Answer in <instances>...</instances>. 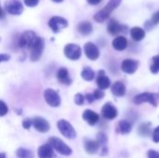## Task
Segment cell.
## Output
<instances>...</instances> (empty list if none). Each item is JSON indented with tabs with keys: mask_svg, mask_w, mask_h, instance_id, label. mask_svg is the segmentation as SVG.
Listing matches in <instances>:
<instances>
[{
	"mask_svg": "<svg viewBox=\"0 0 159 158\" xmlns=\"http://www.w3.org/2000/svg\"><path fill=\"white\" fill-rule=\"evenodd\" d=\"M122 0H109V2L106 4V6L101 9L99 12H97L94 15V20L97 22H103L105 21L111 15V13L119 7Z\"/></svg>",
	"mask_w": 159,
	"mask_h": 158,
	"instance_id": "6da1fadb",
	"label": "cell"
},
{
	"mask_svg": "<svg viewBox=\"0 0 159 158\" xmlns=\"http://www.w3.org/2000/svg\"><path fill=\"white\" fill-rule=\"evenodd\" d=\"M134 102L136 104H142L143 102H149L153 106L157 107L159 104V95L157 93H150V92L141 93L134 98Z\"/></svg>",
	"mask_w": 159,
	"mask_h": 158,
	"instance_id": "7a4b0ae2",
	"label": "cell"
},
{
	"mask_svg": "<svg viewBox=\"0 0 159 158\" xmlns=\"http://www.w3.org/2000/svg\"><path fill=\"white\" fill-rule=\"evenodd\" d=\"M43 49H44V40L38 36L36 40L33 43V45L29 47L31 61H38L42 56Z\"/></svg>",
	"mask_w": 159,
	"mask_h": 158,
	"instance_id": "3957f363",
	"label": "cell"
},
{
	"mask_svg": "<svg viewBox=\"0 0 159 158\" xmlns=\"http://www.w3.org/2000/svg\"><path fill=\"white\" fill-rule=\"evenodd\" d=\"M57 127H58V129L60 130V132L67 139H75L76 137V132H75V129L68 121H66L64 119H61L58 121Z\"/></svg>",
	"mask_w": 159,
	"mask_h": 158,
	"instance_id": "277c9868",
	"label": "cell"
},
{
	"mask_svg": "<svg viewBox=\"0 0 159 158\" xmlns=\"http://www.w3.org/2000/svg\"><path fill=\"white\" fill-rule=\"evenodd\" d=\"M49 144L52 146V148H54L58 153H60L62 156H70L72 154V149L64 143L63 141H61L59 138L56 137H52L49 139Z\"/></svg>",
	"mask_w": 159,
	"mask_h": 158,
	"instance_id": "5b68a950",
	"label": "cell"
},
{
	"mask_svg": "<svg viewBox=\"0 0 159 158\" xmlns=\"http://www.w3.org/2000/svg\"><path fill=\"white\" fill-rule=\"evenodd\" d=\"M38 36L36 35V34L33 31H26L24 32L19 40V46L22 48H27L29 49V47L33 45V43L36 40Z\"/></svg>",
	"mask_w": 159,
	"mask_h": 158,
	"instance_id": "8992f818",
	"label": "cell"
},
{
	"mask_svg": "<svg viewBox=\"0 0 159 158\" xmlns=\"http://www.w3.org/2000/svg\"><path fill=\"white\" fill-rule=\"evenodd\" d=\"M48 26L54 33H59L62 29L66 28L68 26V21L60 16H54L52 17L48 21Z\"/></svg>",
	"mask_w": 159,
	"mask_h": 158,
	"instance_id": "52a82bcc",
	"label": "cell"
},
{
	"mask_svg": "<svg viewBox=\"0 0 159 158\" xmlns=\"http://www.w3.org/2000/svg\"><path fill=\"white\" fill-rule=\"evenodd\" d=\"M64 54L68 59L76 61L81 57V47L76 44H68L64 47Z\"/></svg>",
	"mask_w": 159,
	"mask_h": 158,
	"instance_id": "ba28073f",
	"label": "cell"
},
{
	"mask_svg": "<svg viewBox=\"0 0 159 158\" xmlns=\"http://www.w3.org/2000/svg\"><path fill=\"white\" fill-rule=\"evenodd\" d=\"M44 97L45 100L47 102V103L48 105H50L51 107H58L61 104V97L60 95L51 88H48L45 90L44 93Z\"/></svg>",
	"mask_w": 159,
	"mask_h": 158,
	"instance_id": "9c48e42d",
	"label": "cell"
},
{
	"mask_svg": "<svg viewBox=\"0 0 159 158\" xmlns=\"http://www.w3.org/2000/svg\"><path fill=\"white\" fill-rule=\"evenodd\" d=\"M5 7L7 12L12 15H20L23 11V7L20 0H7L6 1Z\"/></svg>",
	"mask_w": 159,
	"mask_h": 158,
	"instance_id": "30bf717a",
	"label": "cell"
},
{
	"mask_svg": "<svg viewBox=\"0 0 159 158\" xmlns=\"http://www.w3.org/2000/svg\"><path fill=\"white\" fill-rule=\"evenodd\" d=\"M139 61L136 60H132V59H126L122 61L121 63V70L129 74H134L138 67H139Z\"/></svg>",
	"mask_w": 159,
	"mask_h": 158,
	"instance_id": "8fae6325",
	"label": "cell"
},
{
	"mask_svg": "<svg viewBox=\"0 0 159 158\" xmlns=\"http://www.w3.org/2000/svg\"><path fill=\"white\" fill-rule=\"evenodd\" d=\"M102 115L107 120H113L117 116V109L112 102H106L102 108Z\"/></svg>",
	"mask_w": 159,
	"mask_h": 158,
	"instance_id": "7c38bea8",
	"label": "cell"
},
{
	"mask_svg": "<svg viewBox=\"0 0 159 158\" xmlns=\"http://www.w3.org/2000/svg\"><path fill=\"white\" fill-rule=\"evenodd\" d=\"M85 54L88 57V59L91 61H96L100 57V50L97 47V46L91 42H88L84 46Z\"/></svg>",
	"mask_w": 159,
	"mask_h": 158,
	"instance_id": "4fadbf2b",
	"label": "cell"
},
{
	"mask_svg": "<svg viewBox=\"0 0 159 158\" xmlns=\"http://www.w3.org/2000/svg\"><path fill=\"white\" fill-rule=\"evenodd\" d=\"M127 30V26L125 25H121L117 20H116L115 19H111L108 22L107 25V31L111 35H116L119 33L122 32H126Z\"/></svg>",
	"mask_w": 159,
	"mask_h": 158,
	"instance_id": "5bb4252c",
	"label": "cell"
},
{
	"mask_svg": "<svg viewBox=\"0 0 159 158\" xmlns=\"http://www.w3.org/2000/svg\"><path fill=\"white\" fill-rule=\"evenodd\" d=\"M32 124L37 131L42 132V133L48 132L49 130V128H50L49 123L45 118L40 117V116L34 117L32 121Z\"/></svg>",
	"mask_w": 159,
	"mask_h": 158,
	"instance_id": "9a60e30c",
	"label": "cell"
},
{
	"mask_svg": "<svg viewBox=\"0 0 159 158\" xmlns=\"http://www.w3.org/2000/svg\"><path fill=\"white\" fill-rule=\"evenodd\" d=\"M97 86L99 87V89H106L110 87L111 81L108 76H106L103 70L99 71L98 76H97Z\"/></svg>",
	"mask_w": 159,
	"mask_h": 158,
	"instance_id": "2e32d148",
	"label": "cell"
},
{
	"mask_svg": "<svg viewBox=\"0 0 159 158\" xmlns=\"http://www.w3.org/2000/svg\"><path fill=\"white\" fill-rule=\"evenodd\" d=\"M83 118L84 120L90 126H94L99 122V115L97 113H95L92 110H86L83 113Z\"/></svg>",
	"mask_w": 159,
	"mask_h": 158,
	"instance_id": "e0dca14e",
	"label": "cell"
},
{
	"mask_svg": "<svg viewBox=\"0 0 159 158\" xmlns=\"http://www.w3.org/2000/svg\"><path fill=\"white\" fill-rule=\"evenodd\" d=\"M57 79L60 83L63 85H70L72 83V79L70 78L69 72L64 67L60 68L59 71L57 72Z\"/></svg>",
	"mask_w": 159,
	"mask_h": 158,
	"instance_id": "ac0fdd59",
	"label": "cell"
},
{
	"mask_svg": "<svg viewBox=\"0 0 159 158\" xmlns=\"http://www.w3.org/2000/svg\"><path fill=\"white\" fill-rule=\"evenodd\" d=\"M53 149L49 143L43 144L38 148V157L39 158H53Z\"/></svg>",
	"mask_w": 159,
	"mask_h": 158,
	"instance_id": "d6986e66",
	"label": "cell"
},
{
	"mask_svg": "<svg viewBox=\"0 0 159 158\" xmlns=\"http://www.w3.org/2000/svg\"><path fill=\"white\" fill-rule=\"evenodd\" d=\"M113 47L117 50V51H122V50H125L128 47V40L125 36H117L116 37L114 40H113Z\"/></svg>",
	"mask_w": 159,
	"mask_h": 158,
	"instance_id": "ffe728a7",
	"label": "cell"
},
{
	"mask_svg": "<svg viewBox=\"0 0 159 158\" xmlns=\"http://www.w3.org/2000/svg\"><path fill=\"white\" fill-rule=\"evenodd\" d=\"M112 93L116 97H123L126 94V86L121 81H116L112 86Z\"/></svg>",
	"mask_w": 159,
	"mask_h": 158,
	"instance_id": "44dd1931",
	"label": "cell"
},
{
	"mask_svg": "<svg viewBox=\"0 0 159 158\" xmlns=\"http://www.w3.org/2000/svg\"><path fill=\"white\" fill-rule=\"evenodd\" d=\"M100 144L98 143L97 141H93V140H87L85 142V150L88 154L93 155L96 154L99 150Z\"/></svg>",
	"mask_w": 159,
	"mask_h": 158,
	"instance_id": "7402d4cb",
	"label": "cell"
},
{
	"mask_svg": "<svg viewBox=\"0 0 159 158\" xmlns=\"http://www.w3.org/2000/svg\"><path fill=\"white\" fill-rule=\"evenodd\" d=\"M77 30L81 34L89 35V34H90L92 33L93 27H92V24L89 21H82L77 25Z\"/></svg>",
	"mask_w": 159,
	"mask_h": 158,
	"instance_id": "603a6c76",
	"label": "cell"
},
{
	"mask_svg": "<svg viewBox=\"0 0 159 158\" xmlns=\"http://www.w3.org/2000/svg\"><path fill=\"white\" fill-rule=\"evenodd\" d=\"M130 35L134 41H141L145 36V31L141 27H133L130 29Z\"/></svg>",
	"mask_w": 159,
	"mask_h": 158,
	"instance_id": "cb8c5ba5",
	"label": "cell"
},
{
	"mask_svg": "<svg viewBox=\"0 0 159 158\" xmlns=\"http://www.w3.org/2000/svg\"><path fill=\"white\" fill-rule=\"evenodd\" d=\"M131 131V124L128 120H121L117 126V132L121 134H129Z\"/></svg>",
	"mask_w": 159,
	"mask_h": 158,
	"instance_id": "d4e9b609",
	"label": "cell"
},
{
	"mask_svg": "<svg viewBox=\"0 0 159 158\" xmlns=\"http://www.w3.org/2000/svg\"><path fill=\"white\" fill-rule=\"evenodd\" d=\"M138 133L142 137H147L151 133V124L150 123H142L138 129Z\"/></svg>",
	"mask_w": 159,
	"mask_h": 158,
	"instance_id": "484cf974",
	"label": "cell"
},
{
	"mask_svg": "<svg viewBox=\"0 0 159 158\" xmlns=\"http://www.w3.org/2000/svg\"><path fill=\"white\" fill-rule=\"evenodd\" d=\"M81 76L83 77V79L87 80V81H91L93 80V78L95 77V73L94 71L90 68V67H86L82 73H81Z\"/></svg>",
	"mask_w": 159,
	"mask_h": 158,
	"instance_id": "4316f807",
	"label": "cell"
},
{
	"mask_svg": "<svg viewBox=\"0 0 159 158\" xmlns=\"http://www.w3.org/2000/svg\"><path fill=\"white\" fill-rule=\"evenodd\" d=\"M17 156L20 158H33V153L30 150L27 149H23V148H20L17 151Z\"/></svg>",
	"mask_w": 159,
	"mask_h": 158,
	"instance_id": "83f0119b",
	"label": "cell"
},
{
	"mask_svg": "<svg viewBox=\"0 0 159 158\" xmlns=\"http://www.w3.org/2000/svg\"><path fill=\"white\" fill-rule=\"evenodd\" d=\"M153 63L150 67V70L153 74H157L159 72V55H157L153 58Z\"/></svg>",
	"mask_w": 159,
	"mask_h": 158,
	"instance_id": "f1b7e54d",
	"label": "cell"
},
{
	"mask_svg": "<svg viewBox=\"0 0 159 158\" xmlns=\"http://www.w3.org/2000/svg\"><path fill=\"white\" fill-rule=\"evenodd\" d=\"M7 112H8L7 105L3 101H0V116L6 115L7 114Z\"/></svg>",
	"mask_w": 159,
	"mask_h": 158,
	"instance_id": "f546056e",
	"label": "cell"
},
{
	"mask_svg": "<svg viewBox=\"0 0 159 158\" xmlns=\"http://www.w3.org/2000/svg\"><path fill=\"white\" fill-rule=\"evenodd\" d=\"M97 142H98L99 144H105L106 142H107V136L102 132L99 133L97 135Z\"/></svg>",
	"mask_w": 159,
	"mask_h": 158,
	"instance_id": "4dcf8cb0",
	"label": "cell"
},
{
	"mask_svg": "<svg viewBox=\"0 0 159 158\" xmlns=\"http://www.w3.org/2000/svg\"><path fill=\"white\" fill-rule=\"evenodd\" d=\"M84 102H85V97L81 93H77L75 96V102L77 105H82L84 103Z\"/></svg>",
	"mask_w": 159,
	"mask_h": 158,
	"instance_id": "1f68e13d",
	"label": "cell"
},
{
	"mask_svg": "<svg viewBox=\"0 0 159 158\" xmlns=\"http://www.w3.org/2000/svg\"><path fill=\"white\" fill-rule=\"evenodd\" d=\"M92 94H93L95 100H102L104 97V92L102 89H96Z\"/></svg>",
	"mask_w": 159,
	"mask_h": 158,
	"instance_id": "d6a6232c",
	"label": "cell"
},
{
	"mask_svg": "<svg viewBox=\"0 0 159 158\" xmlns=\"http://www.w3.org/2000/svg\"><path fill=\"white\" fill-rule=\"evenodd\" d=\"M151 22L156 25V24H158L159 23V10H157V12H155L151 18Z\"/></svg>",
	"mask_w": 159,
	"mask_h": 158,
	"instance_id": "836d02e7",
	"label": "cell"
},
{
	"mask_svg": "<svg viewBox=\"0 0 159 158\" xmlns=\"http://www.w3.org/2000/svg\"><path fill=\"white\" fill-rule=\"evenodd\" d=\"M153 141L157 143H159V126L153 132Z\"/></svg>",
	"mask_w": 159,
	"mask_h": 158,
	"instance_id": "e575fe53",
	"label": "cell"
},
{
	"mask_svg": "<svg viewBox=\"0 0 159 158\" xmlns=\"http://www.w3.org/2000/svg\"><path fill=\"white\" fill-rule=\"evenodd\" d=\"M39 0H24V4L28 7H35L38 4Z\"/></svg>",
	"mask_w": 159,
	"mask_h": 158,
	"instance_id": "d590c367",
	"label": "cell"
},
{
	"mask_svg": "<svg viewBox=\"0 0 159 158\" xmlns=\"http://www.w3.org/2000/svg\"><path fill=\"white\" fill-rule=\"evenodd\" d=\"M148 158H159V153L155 150H150L148 151Z\"/></svg>",
	"mask_w": 159,
	"mask_h": 158,
	"instance_id": "8d00e7d4",
	"label": "cell"
},
{
	"mask_svg": "<svg viewBox=\"0 0 159 158\" xmlns=\"http://www.w3.org/2000/svg\"><path fill=\"white\" fill-rule=\"evenodd\" d=\"M31 125H32V121H31L30 119H25V120L22 122V126H23V128H24L25 129H30Z\"/></svg>",
	"mask_w": 159,
	"mask_h": 158,
	"instance_id": "74e56055",
	"label": "cell"
},
{
	"mask_svg": "<svg viewBox=\"0 0 159 158\" xmlns=\"http://www.w3.org/2000/svg\"><path fill=\"white\" fill-rule=\"evenodd\" d=\"M9 55L7 54H0V62H3V61H7L9 60Z\"/></svg>",
	"mask_w": 159,
	"mask_h": 158,
	"instance_id": "f35d334b",
	"label": "cell"
},
{
	"mask_svg": "<svg viewBox=\"0 0 159 158\" xmlns=\"http://www.w3.org/2000/svg\"><path fill=\"white\" fill-rule=\"evenodd\" d=\"M86 100L89 102V103H92L94 101H95V99H94V96H93V94H87L86 95Z\"/></svg>",
	"mask_w": 159,
	"mask_h": 158,
	"instance_id": "ab89813d",
	"label": "cell"
},
{
	"mask_svg": "<svg viewBox=\"0 0 159 158\" xmlns=\"http://www.w3.org/2000/svg\"><path fill=\"white\" fill-rule=\"evenodd\" d=\"M144 26H145V28H146L147 30H151V29L153 28L154 24L151 22V20H149V21H146V22L144 23Z\"/></svg>",
	"mask_w": 159,
	"mask_h": 158,
	"instance_id": "60d3db41",
	"label": "cell"
},
{
	"mask_svg": "<svg viewBox=\"0 0 159 158\" xmlns=\"http://www.w3.org/2000/svg\"><path fill=\"white\" fill-rule=\"evenodd\" d=\"M89 4L92 5V6H95V5H98L102 2V0H87Z\"/></svg>",
	"mask_w": 159,
	"mask_h": 158,
	"instance_id": "b9f144b4",
	"label": "cell"
},
{
	"mask_svg": "<svg viewBox=\"0 0 159 158\" xmlns=\"http://www.w3.org/2000/svg\"><path fill=\"white\" fill-rule=\"evenodd\" d=\"M4 16H5V13H4V11H3L2 7H0V19H2V18H3Z\"/></svg>",
	"mask_w": 159,
	"mask_h": 158,
	"instance_id": "7bdbcfd3",
	"label": "cell"
},
{
	"mask_svg": "<svg viewBox=\"0 0 159 158\" xmlns=\"http://www.w3.org/2000/svg\"><path fill=\"white\" fill-rule=\"evenodd\" d=\"M0 158H6V156L4 154H0Z\"/></svg>",
	"mask_w": 159,
	"mask_h": 158,
	"instance_id": "ee69618b",
	"label": "cell"
},
{
	"mask_svg": "<svg viewBox=\"0 0 159 158\" xmlns=\"http://www.w3.org/2000/svg\"><path fill=\"white\" fill-rule=\"evenodd\" d=\"M52 1H54V2H56V3H60V2H62L63 0H52Z\"/></svg>",
	"mask_w": 159,
	"mask_h": 158,
	"instance_id": "f6af8a7d",
	"label": "cell"
}]
</instances>
